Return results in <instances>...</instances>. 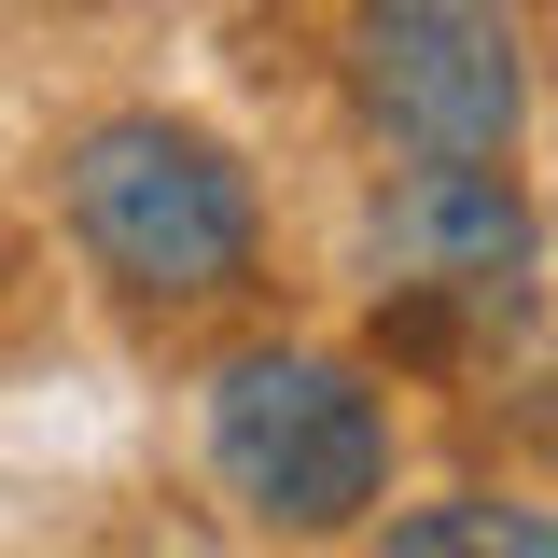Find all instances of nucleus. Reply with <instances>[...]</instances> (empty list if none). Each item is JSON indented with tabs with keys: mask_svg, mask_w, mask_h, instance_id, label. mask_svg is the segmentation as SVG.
<instances>
[{
	"mask_svg": "<svg viewBox=\"0 0 558 558\" xmlns=\"http://www.w3.org/2000/svg\"><path fill=\"white\" fill-rule=\"evenodd\" d=\"M70 223L154 307H196V293L252 279V182H238V154L168 126V112H112L70 154Z\"/></svg>",
	"mask_w": 558,
	"mask_h": 558,
	"instance_id": "f257e3e1",
	"label": "nucleus"
},
{
	"mask_svg": "<svg viewBox=\"0 0 558 558\" xmlns=\"http://www.w3.org/2000/svg\"><path fill=\"white\" fill-rule=\"evenodd\" d=\"M209 475L266 531H349L391 488V418L322 349H252L209 377Z\"/></svg>",
	"mask_w": 558,
	"mask_h": 558,
	"instance_id": "f03ea898",
	"label": "nucleus"
},
{
	"mask_svg": "<svg viewBox=\"0 0 558 558\" xmlns=\"http://www.w3.org/2000/svg\"><path fill=\"white\" fill-rule=\"evenodd\" d=\"M349 84H363V112L405 140L418 168H475L531 112L502 0H363L349 14Z\"/></svg>",
	"mask_w": 558,
	"mask_h": 558,
	"instance_id": "7ed1b4c3",
	"label": "nucleus"
},
{
	"mask_svg": "<svg viewBox=\"0 0 558 558\" xmlns=\"http://www.w3.org/2000/svg\"><path fill=\"white\" fill-rule=\"evenodd\" d=\"M391 266L418 279V293H488V279H517V252H531V209L502 196V168H418L405 196H391Z\"/></svg>",
	"mask_w": 558,
	"mask_h": 558,
	"instance_id": "20e7f679",
	"label": "nucleus"
},
{
	"mask_svg": "<svg viewBox=\"0 0 558 558\" xmlns=\"http://www.w3.org/2000/svg\"><path fill=\"white\" fill-rule=\"evenodd\" d=\"M377 558H558V517L531 502H418L377 531Z\"/></svg>",
	"mask_w": 558,
	"mask_h": 558,
	"instance_id": "39448f33",
	"label": "nucleus"
}]
</instances>
